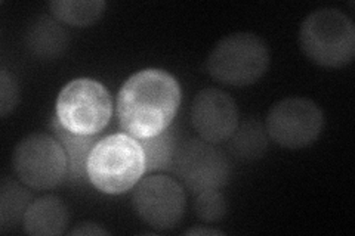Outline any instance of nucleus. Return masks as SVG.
<instances>
[{"label":"nucleus","mask_w":355,"mask_h":236,"mask_svg":"<svg viewBox=\"0 0 355 236\" xmlns=\"http://www.w3.org/2000/svg\"><path fill=\"white\" fill-rule=\"evenodd\" d=\"M51 131L61 143L67 158V176L65 182L76 186H82L89 182L87 177V161L94 146L99 142V134L86 136V134H77L64 129L57 117L51 121Z\"/></svg>","instance_id":"9b49d317"},{"label":"nucleus","mask_w":355,"mask_h":236,"mask_svg":"<svg viewBox=\"0 0 355 236\" xmlns=\"http://www.w3.org/2000/svg\"><path fill=\"white\" fill-rule=\"evenodd\" d=\"M132 206L138 217L160 232L172 230L181 223L187 198L180 182L168 176L141 179L133 189Z\"/></svg>","instance_id":"1a4fd4ad"},{"label":"nucleus","mask_w":355,"mask_h":236,"mask_svg":"<svg viewBox=\"0 0 355 236\" xmlns=\"http://www.w3.org/2000/svg\"><path fill=\"white\" fill-rule=\"evenodd\" d=\"M103 0H53L49 3L52 17L71 27H89L103 17Z\"/></svg>","instance_id":"dca6fc26"},{"label":"nucleus","mask_w":355,"mask_h":236,"mask_svg":"<svg viewBox=\"0 0 355 236\" xmlns=\"http://www.w3.org/2000/svg\"><path fill=\"white\" fill-rule=\"evenodd\" d=\"M70 235H73V236H101V235H110V232L99 226V224H96V223L85 221V223H79L74 229H71Z\"/></svg>","instance_id":"aec40b11"},{"label":"nucleus","mask_w":355,"mask_h":236,"mask_svg":"<svg viewBox=\"0 0 355 236\" xmlns=\"http://www.w3.org/2000/svg\"><path fill=\"white\" fill-rule=\"evenodd\" d=\"M230 152L243 161H253L265 155L270 136L265 125L258 118H248L239 122L236 131L228 139Z\"/></svg>","instance_id":"4468645a"},{"label":"nucleus","mask_w":355,"mask_h":236,"mask_svg":"<svg viewBox=\"0 0 355 236\" xmlns=\"http://www.w3.org/2000/svg\"><path fill=\"white\" fill-rule=\"evenodd\" d=\"M19 102V86L5 66L0 70V117L6 118Z\"/></svg>","instance_id":"6ab92c4d"},{"label":"nucleus","mask_w":355,"mask_h":236,"mask_svg":"<svg viewBox=\"0 0 355 236\" xmlns=\"http://www.w3.org/2000/svg\"><path fill=\"white\" fill-rule=\"evenodd\" d=\"M324 127L321 108L306 98H286L271 107L265 120L272 142L287 149H302L313 145Z\"/></svg>","instance_id":"0eeeda50"},{"label":"nucleus","mask_w":355,"mask_h":236,"mask_svg":"<svg viewBox=\"0 0 355 236\" xmlns=\"http://www.w3.org/2000/svg\"><path fill=\"white\" fill-rule=\"evenodd\" d=\"M191 122L205 142H227L239 126V108L234 99L220 89H203L193 100Z\"/></svg>","instance_id":"9d476101"},{"label":"nucleus","mask_w":355,"mask_h":236,"mask_svg":"<svg viewBox=\"0 0 355 236\" xmlns=\"http://www.w3.org/2000/svg\"><path fill=\"white\" fill-rule=\"evenodd\" d=\"M12 164L19 181L30 189L49 190L65 182V152L53 134H28L17 145Z\"/></svg>","instance_id":"423d86ee"},{"label":"nucleus","mask_w":355,"mask_h":236,"mask_svg":"<svg viewBox=\"0 0 355 236\" xmlns=\"http://www.w3.org/2000/svg\"><path fill=\"white\" fill-rule=\"evenodd\" d=\"M184 235H196V236H202V235L214 236V235H216V236H220V235H224V232L214 229V228H200V226H197V228H191V229L185 230Z\"/></svg>","instance_id":"412c9836"},{"label":"nucleus","mask_w":355,"mask_h":236,"mask_svg":"<svg viewBox=\"0 0 355 236\" xmlns=\"http://www.w3.org/2000/svg\"><path fill=\"white\" fill-rule=\"evenodd\" d=\"M146 173L142 146L138 139L126 133L101 138L89 155V182L103 194H126Z\"/></svg>","instance_id":"f03ea898"},{"label":"nucleus","mask_w":355,"mask_h":236,"mask_svg":"<svg viewBox=\"0 0 355 236\" xmlns=\"http://www.w3.org/2000/svg\"><path fill=\"white\" fill-rule=\"evenodd\" d=\"M194 212L197 219L205 223H218L225 219L228 212L227 198L219 189L200 192L194 202Z\"/></svg>","instance_id":"a211bd4d"},{"label":"nucleus","mask_w":355,"mask_h":236,"mask_svg":"<svg viewBox=\"0 0 355 236\" xmlns=\"http://www.w3.org/2000/svg\"><path fill=\"white\" fill-rule=\"evenodd\" d=\"M172 170L197 195L224 188L231 177V163L216 145L198 138L178 146Z\"/></svg>","instance_id":"6e6552de"},{"label":"nucleus","mask_w":355,"mask_h":236,"mask_svg":"<svg viewBox=\"0 0 355 236\" xmlns=\"http://www.w3.org/2000/svg\"><path fill=\"white\" fill-rule=\"evenodd\" d=\"M138 140L144 149V155H146L147 173L172 170L178 146H180L176 140L175 127L171 126L155 136Z\"/></svg>","instance_id":"f3484780"},{"label":"nucleus","mask_w":355,"mask_h":236,"mask_svg":"<svg viewBox=\"0 0 355 236\" xmlns=\"http://www.w3.org/2000/svg\"><path fill=\"white\" fill-rule=\"evenodd\" d=\"M270 65L266 43L253 33H232L216 43L206 66L210 77L228 86L257 83Z\"/></svg>","instance_id":"20e7f679"},{"label":"nucleus","mask_w":355,"mask_h":236,"mask_svg":"<svg viewBox=\"0 0 355 236\" xmlns=\"http://www.w3.org/2000/svg\"><path fill=\"white\" fill-rule=\"evenodd\" d=\"M69 220V208L64 202L58 197L48 195L31 202L22 224L28 235L57 236L65 232Z\"/></svg>","instance_id":"ddd939ff"},{"label":"nucleus","mask_w":355,"mask_h":236,"mask_svg":"<svg viewBox=\"0 0 355 236\" xmlns=\"http://www.w3.org/2000/svg\"><path fill=\"white\" fill-rule=\"evenodd\" d=\"M299 44L314 64L324 69H342L355 56L354 21L339 9H317L304 19Z\"/></svg>","instance_id":"7ed1b4c3"},{"label":"nucleus","mask_w":355,"mask_h":236,"mask_svg":"<svg viewBox=\"0 0 355 236\" xmlns=\"http://www.w3.org/2000/svg\"><path fill=\"white\" fill-rule=\"evenodd\" d=\"M113 116V99L108 89L92 78L70 82L57 98L55 117L60 125L77 134L101 133Z\"/></svg>","instance_id":"39448f33"},{"label":"nucleus","mask_w":355,"mask_h":236,"mask_svg":"<svg viewBox=\"0 0 355 236\" xmlns=\"http://www.w3.org/2000/svg\"><path fill=\"white\" fill-rule=\"evenodd\" d=\"M181 98V86L168 71L147 69L130 75L117 96L121 130L135 139L164 131L172 126Z\"/></svg>","instance_id":"f257e3e1"},{"label":"nucleus","mask_w":355,"mask_h":236,"mask_svg":"<svg viewBox=\"0 0 355 236\" xmlns=\"http://www.w3.org/2000/svg\"><path fill=\"white\" fill-rule=\"evenodd\" d=\"M33 202L28 189L12 179L5 177L0 185V230L6 233L24 221L26 212Z\"/></svg>","instance_id":"2eb2a0df"},{"label":"nucleus","mask_w":355,"mask_h":236,"mask_svg":"<svg viewBox=\"0 0 355 236\" xmlns=\"http://www.w3.org/2000/svg\"><path fill=\"white\" fill-rule=\"evenodd\" d=\"M70 36L53 17L39 15L30 22L26 33V46L42 61L58 60L69 49Z\"/></svg>","instance_id":"f8f14e48"}]
</instances>
